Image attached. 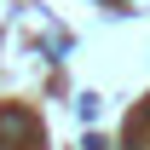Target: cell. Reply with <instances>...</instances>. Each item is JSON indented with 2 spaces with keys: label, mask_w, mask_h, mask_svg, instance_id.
<instances>
[{
  "label": "cell",
  "mask_w": 150,
  "mask_h": 150,
  "mask_svg": "<svg viewBox=\"0 0 150 150\" xmlns=\"http://www.w3.org/2000/svg\"><path fill=\"white\" fill-rule=\"evenodd\" d=\"M0 139H29V121L23 115H0Z\"/></svg>",
  "instance_id": "cell-1"
}]
</instances>
